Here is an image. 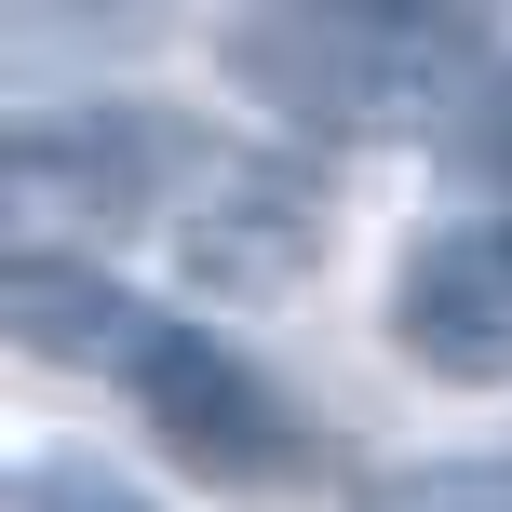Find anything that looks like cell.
I'll list each match as a JSON object with an SVG mask.
<instances>
[{"label":"cell","instance_id":"obj_1","mask_svg":"<svg viewBox=\"0 0 512 512\" xmlns=\"http://www.w3.org/2000/svg\"><path fill=\"white\" fill-rule=\"evenodd\" d=\"M216 68H230V95H256L270 122L391 149V135H432L445 122V95H459L472 54L364 14V0H256V14L216 27Z\"/></svg>","mask_w":512,"mask_h":512},{"label":"cell","instance_id":"obj_2","mask_svg":"<svg viewBox=\"0 0 512 512\" xmlns=\"http://www.w3.org/2000/svg\"><path fill=\"white\" fill-rule=\"evenodd\" d=\"M122 391L162 432V459H189L203 486H283V472H310V405L256 351H230L216 324H189V310H162V337L135 351Z\"/></svg>","mask_w":512,"mask_h":512},{"label":"cell","instance_id":"obj_3","mask_svg":"<svg viewBox=\"0 0 512 512\" xmlns=\"http://www.w3.org/2000/svg\"><path fill=\"white\" fill-rule=\"evenodd\" d=\"M203 135L176 108H122V95H81V108H27L0 176H14L27 216H162L203 189Z\"/></svg>","mask_w":512,"mask_h":512},{"label":"cell","instance_id":"obj_4","mask_svg":"<svg viewBox=\"0 0 512 512\" xmlns=\"http://www.w3.org/2000/svg\"><path fill=\"white\" fill-rule=\"evenodd\" d=\"M391 351L445 391H512V216H445L391 270Z\"/></svg>","mask_w":512,"mask_h":512},{"label":"cell","instance_id":"obj_5","mask_svg":"<svg viewBox=\"0 0 512 512\" xmlns=\"http://www.w3.org/2000/svg\"><path fill=\"white\" fill-rule=\"evenodd\" d=\"M176 256L203 297H283V283H310V256H324V176L310 162H270V149H216L203 189H189L176 216Z\"/></svg>","mask_w":512,"mask_h":512},{"label":"cell","instance_id":"obj_6","mask_svg":"<svg viewBox=\"0 0 512 512\" xmlns=\"http://www.w3.org/2000/svg\"><path fill=\"white\" fill-rule=\"evenodd\" d=\"M14 337H27L41 364H81V378H135V351L162 337V310L135 297V283H108L95 256L27 243V256H14Z\"/></svg>","mask_w":512,"mask_h":512},{"label":"cell","instance_id":"obj_7","mask_svg":"<svg viewBox=\"0 0 512 512\" xmlns=\"http://www.w3.org/2000/svg\"><path fill=\"white\" fill-rule=\"evenodd\" d=\"M364 14H391V27H418V41H445V54H486V27H499V0H364Z\"/></svg>","mask_w":512,"mask_h":512},{"label":"cell","instance_id":"obj_8","mask_svg":"<svg viewBox=\"0 0 512 512\" xmlns=\"http://www.w3.org/2000/svg\"><path fill=\"white\" fill-rule=\"evenodd\" d=\"M405 499H512V459H472V472H405Z\"/></svg>","mask_w":512,"mask_h":512},{"label":"cell","instance_id":"obj_9","mask_svg":"<svg viewBox=\"0 0 512 512\" xmlns=\"http://www.w3.org/2000/svg\"><path fill=\"white\" fill-rule=\"evenodd\" d=\"M472 149H486V176H512V68L486 81V122H472Z\"/></svg>","mask_w":512,"mask_h":512}]
</instances>
